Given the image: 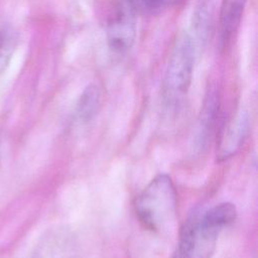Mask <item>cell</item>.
<instances>
[{"instance_id": "1", "label": "cell", "mask_w": 258, "mask_h": 258, "mask_svg": "<svg viewBox=\"0 0 258 258\" xmlns=\"http://www.w3.org/2000/svg\"><path fill=\"white\" fill-rule=\"evenodd\" d=\"M136 215L143 226L156 233L169 231L176 221L177 196L167 174L154 177L135 202Z\"/></svg>"}, {"instance_id": "2", "label": "cell", "mask_w": 258, "mask_h": 258, "mask_svg": "<svg viewBox=\"0 0 258 258\" xmlns=\"http://www.w3.org/2000/svg\"><path fill=\"white\" fill-rule=\"evenodd\" d=\"M196 43L188 33L179 35L171 51L164 81L163 98L169 105H175L186 94L192 76Z\"/></svg>"}, {"instance_id": "3", "label": "cell", "mask_w": 258, "mask_h": 258, "mask_svg": "<svg viewBox=\"0 0 258 258\" xmlns=\"http://www.w3.org/2000/svg\"><path fill=\"white\" fill-rule=\"evenodd\" d=\"M220 232L205 222L203 212L192 211L181 227L172 258H211Z\"/></svg>"}, {"instance_id": "4", "label": "cell", "mask_w": 258, "mask_h": 258, "mask_svg": "<svg viewBox=\"0 0 258 258\" xmlns=\"http://www.w3.org/2000/svg\"><path fill=\"white\" fill-rule=\"evenodd\" d=\"M106 33L113 52L124 53L131 48L136 36V12L127 0H119L109 14Z\"/></svg>"}, {"instance_id": "5", "label": "cell", "mask_w": 258, "mask_h": 258, "mask_svg": "<svg viewBox=\"0 0 258 258\" xmlns=\"http://www.w3.org/2000/svg\"><path fill=\"white\" fill-rule=\"evenodd\" d=\"M249 131V119L245 113L238 114L233 120L224 126L220 133V139L217 146V157L224 160L242 147Z\"/></svg>"}, {"instance_id": "6", "label": "cell", "mask_w": 258, "mask_h": 258, "mask_svg": "<svg viewBox=\"0 0 258 258\" xmlns=\"http://www.w3.org/2000/svg\"><path fill=\"white\" fill-rule=\"evenodd\" d=\"M69 237L64 232H52L37 245L33 258H67Z\"/></svg>"}, {"instance_id": "7", "label": "cell", "mask_w": 258, "mask_h": 258, "mask_svg": "<svg viewBox=\"0 0 258 258\" xmlns=\"http://www.w3.org/2000/svg\"><path fill=\"white\" fill-rule=\"evenodd\" d=\"M237 217V210L235 205L231 203H221L205 212L203 218L207 224L222 230L224 227L232 224Z\"/></svg>"}, {"instance_id": "8", "label": "cell", "mask_w": 258, "mask_h": 258, "mask_svg": "<svg viewBox=\"0 0 258 258\" xmlns=\"http://www.w3.org/2000/svg\"><path fill=\"white\" fill-rule=\"evenodd\" d=\"M100 102V92L97 86H88L80 97L77 105V117L81 122L87 123L96 114Z\"/></svg>"}, {"instance_id": "9", "label": "cell", "mask_w": 258, "mask_h": 258, "mask_svg": "<svg viewBox=\"0 0 258 258\" xmlns=\"http://www.w3.org/2000/svg\"><path fill=\"white\" fill-rule=\"evenodd\" d=\"M245 0H226L222 15V34L224 40L228 39L239 24Z\"/></svg>"}, {"instance_id": "10", "label": "cell", "mask_w": 258, "mask_h": 258, "mask_svg": "<svg viewBox=\"0 0 258 258\" xmlns=\"http://www.w3.org/2000/svg\"><path fill=\"white\" fill-rule=\"evenodd\" d=\"M217 110H218L217 98L216 96L211 95L209 97V100L205 104V107L201 115L200 129L198 132V143L200 146H203L207 142V138L209 136V133L212 130L211 128L216 118Z\"/></svg>"}, {"instance_id": "11", "label": "cell", "mask_w": 258, "mask_h": 258, "mask_svg": "<svg viewBox=\"0 0 258 258\" xmlns=\"http://www.w3.org/2000/svg\"><path fill=\"white\" fill-rule=\"evenodd\" d=\"M16 44L14 32L9 28H0V75L5 71Z\"/></svg>"}, {"instance_id": "12", "label": "cell", "mask_w": 258, "mask_h": 258, "mask_svg": "<svg viewBox=\"0 0 258 258\" xmlns=\"http://www.w3.org/2000/svg\"><path fill=\"white\" fill-rule=\"evenodd\" d=\"M137 13H153L175 5L183 0H127Z\"/></svg>"}]
</instances>
